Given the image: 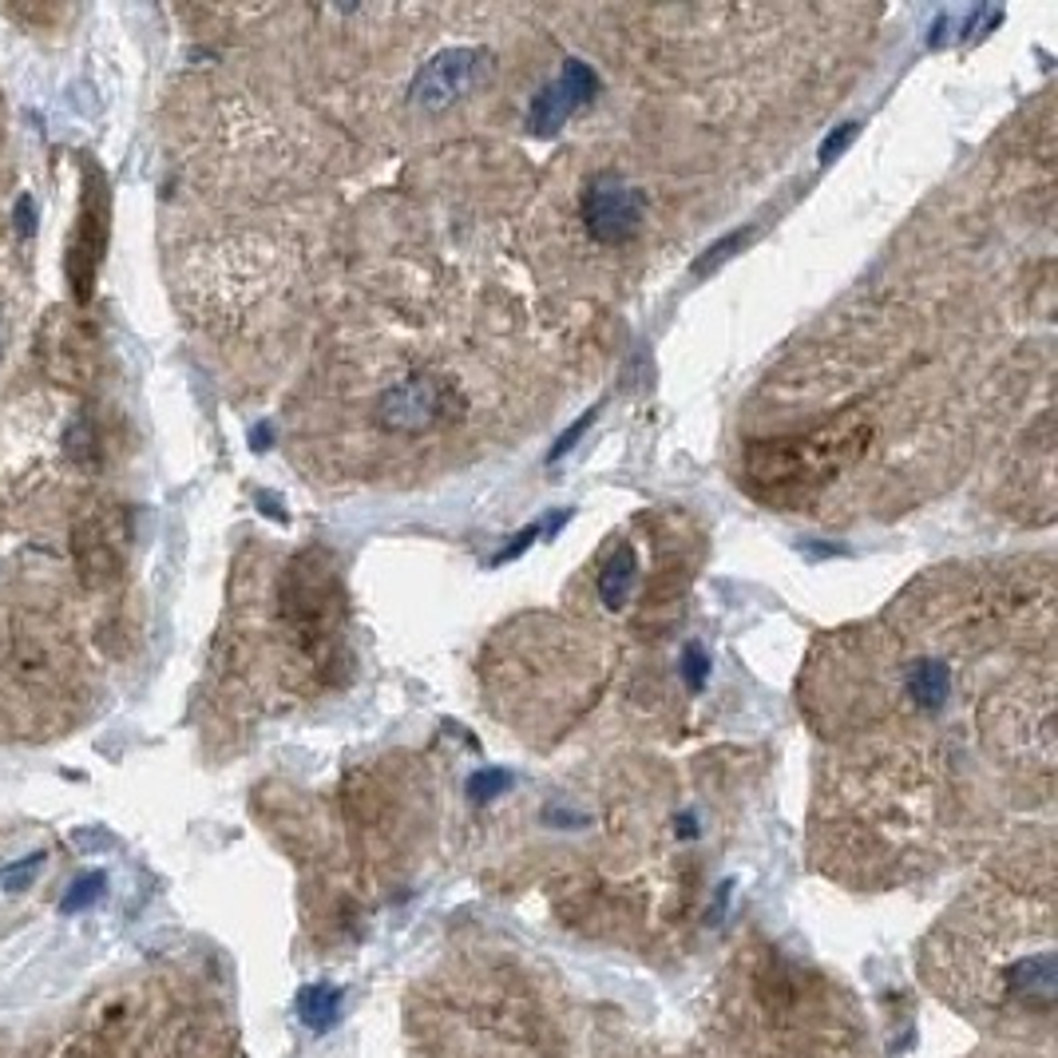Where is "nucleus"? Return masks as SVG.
<instances>
[{
	"label": "nucleus",
	"instance_id": "f257e3e1",
	"mask_svg": "<svg viewBox=\"0 0 1058 1058\" xmlns=\"http://www.w3.org/2000/svg\"><path fill=\"white\" fill-rule=\"evenodd\" d=\"M107 235H112V195H107L104 170L87 163L76 238H72V250H68L64 258L68 286H72V298H76L80 305L92 298L95 274H100V262H104V250H107Z\"/></svg>",
	"mask_w": 1058,
	"mask_h": 1058
},
{
	"label": "nucleus",
	"instance_id": "f03ea898",
	"mask_svg": "<svg viewBox=\"0 0 1058 1058\" xmlns=\"http://www.w3.org/2000/svg\"><path fill=\"white\" fill-rule=\"evenodd\" d=\"M456 408H460V397H456V388L448 385V381L416 373V377H405L401 385H393L385 397H381L377 425L385 428V433L421 436L448 425L456 416Z\"/></svg>",
	"mask_w": 1058,
	"mask_h": 1058
},
{
	"label": "nucleus",
	"instance_id": "7ed1b4c3",
	"mask_svg": "<svg viewBox=\"0 0 1058 1058\" xmlns=\"http://www.w3.org/2000/svg\"><path fill=\"white\" fill-rule=\"evenodd\" d=\"M488 72H491V56L484 48H473V44L445 48V52H436V56L416 72L408 95H413V104L425 107V112H445L456 100L476 92V87L488 80Z\"/></svg>",
	"mask_w": 1058,
	"mask_h": 1058
},
{
	"label": "nucleus",
	"instance_id": "20e7f679",
	"mask_svg": "<svg viewBox=\"0 0 1058 1058\" xmlns=\"http://www.w3.org/2000/svg\"><path fill=\"white\" fill-rule=\"evenodd\" d=\"M583 227L603 246H623L643 230V190H634L619 175H595L583 190Z\"/></svg>",
	"mask_w": 1058,
	"mask_h": 1058
},
{
	"label": "nucleus",
	"instance_id": "39448f33",
	"mask_svg": "<svg viewBox=\"0 0 1058 1058\" xmlns=\"http://www.w3.org/2000/svg\"><path fill=\"white\" fill-rule=\"evenodd\" d=\"M599 95V76L595 68L583 60H568L559 68V76L548 87H539V95L528 107V127L536 135H556L571 115L583 104H591Z\"/></svg>",
	"mask_w": 1058,
	"mask_h": 1058
},
{
	"label": "nucleus",
	"instance_id": "423d86ee",
	"mask_svg": "<svg viewBox=\"0 0 1058 1058\" xmlns=\"http://www.w3.org/2000/svg\"><path fill=\"white\" fill-rule=\"evenodd\" d=\"M904 691L912 706L924 714H940L952 698V666L940 658H920L904 671Z\"/></svg>",
	"mask_w": 1058,
	"mask_h": 1058
},
{
	"label": "nucleus",
	"instance_id": "0eeeda50",
	"mask_svg": "<svg viewBox=\"0 0 1058 1058\" xmlns=\"http://www.w3.org/2000/svg\"><path fill=\"white\" fill-rule=\"evenodd\" d=\"M634 583H639V556H634L631 543H619V548L606 556L603 571H599V599H603L611 611H619V606H626V599H631Z\"/></svg>",
	"mask_w": 1058,
	"mask_h": 1058
},
{
	"label": "nucleus",
	"instance_id": "6e6552de",
	"mask_svg": "<svg viewBox=\"0 0 1058 1058\" xmlns=\"http://www.w3.org/2000/svg\"><path fill=\"white\" fill-rule=\"evenodd\" d=\"M76 563L84 571V583H107L120 571V556L107 548L104 536H87L84 528L76 531Z\"/></svg>",
	"mask_w": 1058,
	"mask_h": 1058
},
{
	"label": "nucleus",
	"instance_id": "1a4fd4ad",
	"mask_svg": "<svg viewBox=\"0 0 1058 1058\" xmlns=\"http://www.w3.org/2000/svg\"><path fill=\"white\" fill-rule=\"evenodd\" d=\"M341 1012V992L333 987H302L298 992V1015L302 1023H310L313 1030H325Z\"/></svg>",
	"mask_w": 1058,
	"mask_h": 1058
},
{
	"label": "nucleus",
	"instance_id": "9d476101",
	"mask_svg": "<svg viewBox=\"0 0 1058 1058\" xmlns=\"http://www.w3.org/2000/svg\"><path fill=\"white\" fill-rule=\"evenodd\" d=\"M107 892V877L104 872H84V877L72 884V889L64 892V900H60V912L64 916H76V912H84V907H92L95 900Z\"/></svg>",
	"mask_w": 1058,
	"mask_h": 1058
},
{
	"label": "nucleus",
	"instance_id": "9b49d317",
	"mask_svg": "<svg viewBox=\"0 0 1058 1058\" xmlns=\"http://www.w3.org/2000/svg\"><path fill=\"white\" fill-rule=\"evenodd\" d=\"M44 860H48V852H29V857H20V860H12V864H4L0 869V889L4 892H24V889H32V880L40 877V869H44Z\"/></svg>",
	"mask_w": 1058,
	"mask_h": 1058
},
{
	"label": "nucleus",
	"instance_id": "f8f14e48",
	"mask_svg": "<svg viewBox=\"0 0 1058 1058\" xmlns=\"http://www.w3.org/2000/svg\"><path fill=\"white\" fill-rule=\"evenodd\" d=\"M746 235H749V230H729L726 238H718L714 246H706V255L694 262V274L702 278V274H709V270H718L722 262H729V258H734V250H741Z\"/></svg>",
	"mask_w": 1058,
	"mask_h": 1058
},
{
	"label": "nucleus",
	"instance_id": "ddd939ff",
	"mask_svg": "<svg viewBox=\"0 0 1058 1058\" xmlns=\"http://www.w3.org/2000/svg\"><path fill=\"white\" fill-rule=\"evenodd\" d=\"M682 678H686V691L691 694H702L709 682V654L702 651L698 643H691L686 651H682Z\"/></svg>",
	"mask_w": 1058,
	"mask_h": 1058
},
{
	"label": "nucleus",
	"instance_id": "4468645a",
	"mask_svg": "<svg viewBox=\"0 0 1058 1058\" xmlns=\"http://www.w3.org/2000/svg\"><path fill=\"white\" fill-rule=\"evenodd\" d=\"M504 789H511V774L508 769H480V774L468 781V797H473L476 805L491 801V797H500Z\"/></svg>",
	"mask_w": 1058,
	"mask_h": 1058
},
{
	"label": "nucleus",
	"instance_id": "2eb2a0df",
	"mask_svg": "<svg viewBox=\"0 0 1058 1058\" xmlns=\"http://www.w3.org/2000/svg\"><path fill=\"white\" fill-rule=\"evenodd\" d=\"M595 413H599V408H591V413H583V416H579V421H571V425L563 428V436H559V440H556V448H551V453H548V464L563 460V456H568L571 448H575V440H579V436H583L587 428L595 425Z\"/></svg>",
	"mask_w": 1058,
	"mask_h": 1058
},
{
	"label": "nucleus",
	"instance_id": "dca6fc26",
	"mask_svg": "<svg viewBox=\"0 0 1058 1058\" xmlns=\"http://www.w3.org/2000/svg\"><path fill=\"white\" fill-rule=\"evenodd\" d=\"M857 132H860V123H841L837 132L824 135V143H821V152H817V159H821L824 167H829V163L837 159V155H844V147H849V143L857 139Z\"/></svg>",
	"mask_w": 1058,
	"mask_h": 1058
},
{
	"label": "nucleus",
	"instance_id": "f3484780",
	"mask_svg": "<svg viewBox=\"0 0 1058 1058\" xmlns=\"http://www.w3.org/2000/svg\"><path fill=\"white\" fill-rule=\"evenodd\" d=\"M539 531H543V523H528V528H523L520 536H511V543H508V548L500 551V556L491 559V563H496V568H500V563H511V559H516V556H523V551L531 548V539H536Z\"/></svg>",
	"mask_w": 1058,
	"mask_h": 1058
},
{
	"label": "nucleus",
	"instance_id": "a211bd4d",
	"mask_svg": "<svg viewBox=\"0 0 1058 1058\" xmlns=\"http://www.w3.org/2000/svg\"><path fill=\"white\" fill-rule=\"evenodd\" d=\"M17 230L20 235H32V227H37V203H32V195H24V199H17Z\"/></svg>",
	"mask_w": 1058,
	"mask_h": 1058
}]
</instances>
